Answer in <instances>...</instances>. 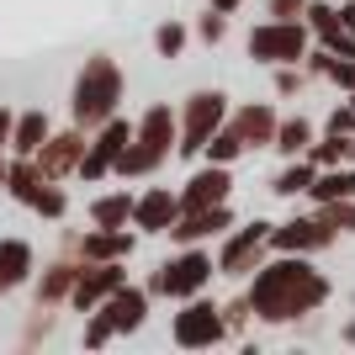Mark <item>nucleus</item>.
<instances>
[{"mask_svg": "<svg viewBox=\"0 0 355 355\" xmlns=\"http://www.w3.org/2000/svg\"><path fill=\"white\" fill-rule=\"evenodd\" d=\"M223 122H228V96L223 90H191L186 106H180V138H175V154L180 159H191L207 148V138L218 133Z\"/></svg>", "mask_w": 355, "mask_h": 355, "instance_id": "nucleus-4", "label": "nucleus"}, {"mask_svg": "<svg viewBox=\"0 0 355 355\" xmlns=\"http://www.w3.org/2000/svg\"><path fill=\"white\" fill-rule=\"evenodd\" d=\"M90 223H96V228H128V223H133V196L128 191L96 196V202H90Z\"/></svg>", "mask_w": 355, "mask_h": 355, "instance_id": "nucleus-25", "label": "nucleus"}, {"mask_svg": "<svg viewBox=\"0 0 355 355\" xmlns=\"http://www.w3.org/2000/svg\"><path fill=\"white\" fill-rule=\"evenodd\" d=\"M212 276H218V260H212L202 244H180V254L159 270L164 297H180V302H186V297H196V292H207Z\"/></svg>", "mask_w": 355, "mask_h": 355, "instance_id": "nucleus-7", "label": "nucleus"}, {"mask_svg": "<svg viewBox=\"0 0 355 355\" xmlns=\"http://www.w3.org/2000/svg\"><path fill=\"white\" fill-rule=\"evenodd\" d=\"M302 11H308V0H270V16H282V21H297Z\"/></svg>", "mask_w": 355, "mask_h": 355, "instance_id": "nucleus-36", "label": "nucleus"}, {"mask_svg": "<svg viewBox=\"0 0 355 355\" xmlns=\"http://www.w3.org/2000/svg\"><path fill=\"white\" fill-rule=\"evenodd\" d=\"M329 133H355V106H350V101H345L340 112L329 117Z\"/></svg>", "mask_w": 355, "mask_h": 355, "instance_id": "nucleus-37", "label": "nucleus"}, {"mask_svg": "<svg viewBox=\"0 0 355 355\" xmlns=\"http://www.w3.org/2000/svg\"><path fill=\"white\" fill-rule=\"evenodd\" d=\"M318 212H324L340 234H355V196H340V202H318Z\"/></svg>", "mask_w": 355, "mask_h": 355, "instance_id": "nucleus-32", "label": "nucleus"}, {"mask_svg": "<svg viewBox=\"0 0 355 355\" xmlns=\"http://www.w3.org/2000/svg\"><path fill=\"white\" fill-rule=\"evenodd\" d=\"M85 128H69V133H48L43 138V148L32 154L37 159V170H43L48 180H64V175H74L80 170V159H85Z\"/></svg>", "mask_w": 355, "mask_h": 355, "instance_id": "nucleus-12", "label": "nucleus"}, {"mask_svg": "<svg viewBox=\"0 0 355 355\" xmlns=\"http://www.w3.org/2000/svg\"><path fill=\"white\" fill-rule=\"evenodd\" d=\"M250 318H254L250 292H244V297H234V302H223V324H228V329H239V334H244V329H250Z\"/></svg>", "mask_w": 355, "mask_h": 355, "instance_id": "nucleus-33", "label": "nucleus"}, {"mask_svg": "<svg viewBox=\"0 0 355 355\" xmlns=\"http://www.w3.org/2000/svg\"><path fill=\"white\" fill-rule=\"evenodd\" d=\"M228 191H234V175H228V164H202L186 186H180V212L191 207H218V202H228Z\"/></svg>", "mask_w": 355, "mask_h": 355, "instance_id": "nucleus-13", "label": "nucleus"}, {"mask_svg": "<svg viewBox=\"0 0 355 355\" xmlns=\"http://www.w3.org/2000/svg\"><path fill=\"white\" fill-rule=\"evenodd\" d=\"M308 196H313V202H340V196H355V164L345 159V164L318 170V175H313V186H308Z\"/></svg>", "mask_w": 355, "mask_h": 355, "instance_id": "nucleus-22", "label": "nucleus"}, {"mask_svg": "<svg viewBox=\"0 0 355 355\" xmlns=\"http://www.w3.org/2000/svg\"><path fill=\"white\" fill-rule=\"evenodd\" d=\"M117 101H122V69L112 53H90L85 69L74 74V90H69V117L74 128H101L106 117H117Z\"/></svg>", "mask_w": 355, "mask_h": 355, "instance_id": "nucleus-3", "label": "nucleus"}, {"mask_svg": "<svg viewBox=\"0 0 355 355\" xmlns=\"http://www.w3.org/2000/svg\"><path fill=\"white\" fill-rule=\"evenodd\" d=\"M101 308L112 313L117 334H138V329H144V318H148V292H144V286H128V282H122L117 292L101 302Z\"/></svg>", "mask_w": 355, "mask_h": 355, "instance_id": "nucleus-17", "label": "nucleus"}, {"mask_svg": "<svg viewBox=\"0 0 355 355\" xmlns=\"http://www.w3.org/2000/svg\"><path fill=\"white\" fill-rule=\"evenodd\" d=\"M308 159L318 164V170H329V164H345V159H350V133H329L324 144L313 138V144H308Z\"/></svg>", "mask_w": 355, "mask_h": 355, "instance_id": "nucleus-28", "label": "nucleus"}, {"mask_svg": "<svg viewBox=\"0 0 355 355\" xmlns=\"http://www.w3.org/2000/svg\"><path fill=\"white\" fill-rule=\"evenodd\" d=\"M48 186V175L37 170V159H27V154H16L11 159V170H6V191L21 202V207H32V196Z\"/></svg>", "mask_w": 355, "mask_h": 355, "instance_id": "nucleus-21", "label": "nucleus"}, {"mask_svg": "<svg viewBox=\"0 0 355 355\" xmlns=\"http://www.w3.org/2000/svg\"><path fill=\"white\" fill-rule=\"evenodd\" d=\"M128 138H133V122H128V117H106L101 128H96V138L85 144V159H80L74 175H80V180H106V175H112V164H117V154L128 148Z\"/></svg>", "mask_w": 355, "mask_h": 355, "instance_id": "nucleus-10", "label": "nucleus"}, {"mask_svg": "<svg viewBox=\"0 0 355 355\" xmlns=\"http://www.w3.org/2000/svg\"><path fill=\"white\" fill-rule=\"evenodd\" d=\"M223 228H234V212H228V202H218V207H191V212H180V218L170 223V239H175V244H202V239L223 234Z\"/></svg>", "mask_w": 355, "mask_h": 355, "instance_id": "nucleus-15", "label": "nucleus"}, {"mask_svg": "<svg viewBox=\"0 0 355 355\" xmlns=\"http://www.w3.org/2000/svg\"><path fill=\"white\" fill-rule=\"evenodd\" d=\"M345 340H350V345H355V324H350V329H345Z\"/></svg>", "mask_w": 355, "mask_h": 355, "instance_id": "nucleus-42", "label": "nucleus"}, {"mask_svg": "<svg viewBox=\"0 0 355 355\" xmlns=\"http://www.w3.org/2000/svg\"><path fill=\"white\" fill-rule=\"evenodd\" d=\"M329 292H334L329 276L313 270L308 254H276L270 266L254 270L250 308H254L260 324H297V318H308L313 308H324Z\"/></svg>", "mask_w": 355, "mask_h": 355, "instance_id": "nucleus-1", "label": "nucleus"}, {"mask_svg": "<svg viewBox=\"0 0 355 355\" xmlns=\"http://www.w3.org/2000/svg\"><path fill=\"white\" fill-rule=\"evenodd\" d=\"M53 133V128H48V117L43 112H21V117H16V128H11V154H37V148H43V138Z\"/></svg>", "mask_w": 355, "mask_h": 355, "instance_id": "nucleus-24", "label": "nucleus"}, {"mask_svg": "<svg viewBox=\"0 0 355 355\" xmlns=\"http://www.w3.org/2000/svg\"><path fill=\"white\" fill-rule=\"evenodd\" d=\"M11 128H16V117H11V106H0V154L11 148Z\"/></svg>", "mask_w": 355, "mask_h": 355, "instance_id": "nucleus-38", "label": "nucleus"}, {"mask_svg": "<svg viewBox=\"0 0 355 355\" xmlns=\"http://www.w3.org/2000/svg\"><path fill=\"white\" fill-rule=\"evenodd\" d=\"M117 340V324H112V313L106 308H90V324H85V345L90 350H101V345Z\"/></svg>", "mask_w": 355, "mask_h": 355, "instance_id": "nucleus-31", "label": "nucleus"}, {"mask_svg": "<svg viewBox=\"0 0 355 355\" xmlns=\"http://www.w3.org/2000/svg\"><path fill=\"white\" fill-rule=\"evenodd\" d=\"M170 334H175L180 350H207V345H218L223 334H228V324H223V308H218V302H207V297L196 292V297L180 302Z\"/></svg>", "mask_w": 355, "mask_h": 355, "instance_id": "nucleus-6", "label": "nucleus"}, {"mask_svg": "<svg viewBox=\"0 0 355 355\" xmlns=\"http://www.w3.org/2000/svg\"><path fill=\"white\" fill-rule=\"evenodd\" d=\"M207 6H212V11H223V16H234L239 6H244V0H207Z\"/></svg>", "mask_w": 355, "mask_h": 355, "instance_id": "nucleus-40", "label": "nucleus"}, {"mask_svg": "<svg viewBox=\"0 0 355 355\" xmlns=\"http://www.w3.org/2000/svg\"><path fill=\"white\" fill-rule=\"evenodd\" d=\"M37 260H32V244L27 239H0V292H11V286H27Z\"/></svg>", "mask_w": 355, "mask_h": 355, "instance_id": "nucleus-19", "label": "nucleus"}, {"mask_svg": "<svg viewBox=\"0 0 355 355\" xmlns=\"http://www.w3.org/2000/svg\"><path fill=\"white\" fill-rule=\"evenodd\" d=\"M6 170H11V164H6V154H0V186H6Z\"/></svg>", "mask_w": 355, "mask_h": 355, "instance_id": "nucleus-41", "label": "nucleus"}, {"mask_svg": "<svg viewBox=\"0 0 355 355\" xmlns=\"http://www.w3.org/2000/svg\"><path fill=\"white\" fill-rule=\"evenodd\" d=\"M175 218H180V191L148 186L144 196H133V228H144V234H170Z\"/></svg>", "mask_w": 355, "mask_h": 355, "instance_id": "nucleus-14", "label": "nucleus"}, {"mask_svg": "<svg viewBox=\"0 0 355 355\" xmlns=\"http://www.w3.org/2000/svg\"><path fill=\"white\" fill-rule=\"evenodd\" d=\"M334 11H340V27L355 32V0H345V6H334Z\"/></svg>", "mask_w": 355, "mask_h": 355, "instance_id": "nucleus-39", "label": "nucleus"}, {"mask_svg": "<svg viewBox=\"0 0 355 355\" xmlns=\"http://www.w3.org/2000/svg\"><path fill=\"white\" fill-rule=\"evenodd\" d=\"M122 282H128L122 260H80V276H74L69 308H74V313H90V308H101V302H106L112 292H117Z\"/></svg>", "mask_w": 355, "mask_h": 355, "instance_id": "nucleus-11", "label": "nucleus"}, {"mask_svg": "<svg viewBox=\"0 0 355 355\" xmlns=\"http://www.w3.org/2000/svg\"><path fill=\"white\" fill-rule=\"evenodd\" d=\"M340 239V228L324 218V212H313V218H292V223H270V250L276 254H318V250H329Z\"/></svg>", "mask_w": 355, "mask_h": 355, "instance_id": "nucleus-9", "label": "nucleus"}, {"mask_svg": "<svg viewBox=\"0 0 355 355\" xmlns=\"http://www.w3.org/2000/svg\"><path fill=\"white\" fill-rule=\"evenodd\" d=\"M266 250H270V223H266V218L244 223V228H239V234H228V244H223L218 276H254V270H260V260H266Z\"/></svg>", "mask_w": 355, "mask_h": 355, "instance_id": "nucleus-8", "label": "nucleus"}, {"mask_svg": "<svg viewBox=\"0 0 355 355\" xmlns=\"http://www.w3.org/2000/svg\"><path fill=\"white\" fill-rule=\"evenodd\" d=\"M74 276H80V260H53V266L37 276V302H43V308H53V302H69Z\"/></svg>", "mask_w": 355, "mask_h": 355, "instance_id": "nucleus-20", "label": "nucleus"}, {"mask_svg": "<svg viewBox=\"0 0 355 355\" xmlns=\"http://www.w3.org/2000/svg\"><path fill=\"white\" fill-rule=\"evenodd\" d=\"M133 244H138V239L128 234V228H96V234L74 239L69 254H74V260H128Z\"/></svg>", "mask_w": 355, "mask_h": 355, "instance_id": "nucleus-16", "label": "nucleus"}, {"mask_svg": "<svg viewBox=\"0 0 355 355\" xmlns=\"http://www.w3.org/2000/svg\"><path fill=\"white\" fill-rule=\"evenodd\" d=\"M239 154H244V133H239V128H234V117H228V122L218 128V133L207 138V148H202V159H212V164H234Z\"/></svg>", "mask_w": 355, "mask_h": 355, "instance_id": "nucleus-27", "label": "nucleus"}, {"mask_svg": "<svg viewBox=\"0 0 355 355\" xmlns=\"http://www.w3.org/2000/svg\"><path fill=\"white\" fill-rule=\"evenodd\" d=\"M308 37L313 27L297 16V21H282V16H270V21H260V27L250 32V59L254 64H302V53H308Z\"/></svg>", "mask_w": 355, "mask_h": 355, "instance_id": "nucleus-5", "label": "nucleus"}, {"mask_svg": "<svg viewBox=\"0 0 355 355\" xmlns=\"http://www.w3.org/2000/svg\"><path fill=\"white\" fill-rule=\"evenodd\" d=\"M308 144H313V122H308V117H282V122H276V138H270V148H276L282 159L308 154Z\"/></svg>", "mask_w": 355, "mask_h": 355, "instance_id": "nucleus-23", "label": "nucleus"}, {"mask_svg": "<svg viewBox=\"0 0 355 355\" xmlns=\"http://www.w3.org/2000/svg\"><path fill=\"white\" fill-rule=\"evenodd\" d=\"M324 80H334L340 90H355V59H334V64H329V74H324Z\"/></svg>", "mask_w": 355, "mask_h": 355, "instance_id": "nucleus-35", "label": "nucleus"}, {"mask_svg": "<svg viewBox=\"0 0 355 355\" xmlns=\"http://www.w3.org/2000/svg\"><path fill=\"white\" fill-rule=\"evenodd\" d=\"M313 175H318V164L308 159V154H297L292 164H286V170H276V180H270V191L276 196H302L313 186Z\"/></svg>", "mask_w": 355, "mask_h": 355, "instance_id": "nucleus-26", "label": "nucleus"}, {"mask_svg": "<svg viewBox=\"0 0 355 355\" xmlns=\"http://www.w3.org/2000/svg\"><path fill=\"white\" fill-rule=\"evenodd\" d=\"M350 106H355V90H350Z\"/></svg>", "mask_w": 355, "mask_h": 355, "instance_id": "nucleus-43", "label": "nucleus"}, {"mask_svg": "<svg viewBox=\"0 0 355 355\" xmlns=\"http://www.w3.org/2000/svg\"><path fill=\"white\" fill-rule=\"evenodd\" d=\"M234 117V128L244 133V148H270V138H276V112H270L266 101H244L239 112H228Z\"/></svg>", "mask_w": 355, "mask_h": 355, "instance_id": "nucleus-18", "label": "nucleus"}, {"mask_svg": "<svg viewBox=\"0 0 355 355\" xmlns=\"http://www.w3.org/2000/svg\"><path fill=\"white\" fill-rule=\"evenodd\" d=\"M223 32H228V16H223V11H212V6H207V16L196 21V37H202V43H218Z\"/></svg>", "mask_w": 355, "mask_h": 355, "instance_id": "nucleus-34", "label": "nucleus"}, {"mask_svg": "<svg viewBox=\"0 0 355 355\" xmlns=\"http://www.w3.org/2000/svg\"><path fill=\"white\" fill-rule=\"evenodd\" d=\"M186 43H191V32L180 27V21H164V27L154 32V48H159V59H180V53H186Z\"/></svg>", "mask_w": 355, "mask_h": 355, "instance_id": "nucleus-29", "label": "nucleus"}, {"mask_svg": "<svg viewBox=\"0 0 355 355\" xmlns=\"http://www.w3.org/2000/svg\"><path fill=\"white\" fill-rule=\"evenodd\" d=\"M64 207H69V196H64L59 180H48L43 191L32 196V212H37V218H64Z\"/></svg>", "mask_w": 355, "mask_h": 355, "instance_id": "nucleus-30", "label": "nucleus"}, {"mask_svg": "<svg viewBox=\"0 0 355 355\" xmlns=\"http://www.w3.org/2000/svg\"><path fill=\"white\" fill-rule=\"evenodd\" d=\"M175 138H180V117L170 112V106H148L144 117H138V128H133V138H128V148L117 154V175H128V180H138V175H154L170 154H175Z\"/></svg>", "mask_w": 355, "mask_h": 355, "instance_id": "nucleus-2", "label": "nucleus"}]
</instances>
